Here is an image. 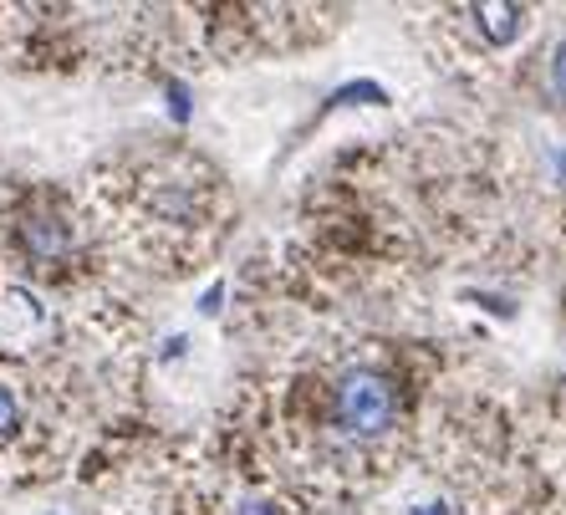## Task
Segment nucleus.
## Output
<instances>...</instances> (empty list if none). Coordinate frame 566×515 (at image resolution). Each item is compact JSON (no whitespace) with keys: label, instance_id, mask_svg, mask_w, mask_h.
Listing matches in <instances>:
<instances>
[{"label":"nucleus","instance_id":"nucleus-5","mask_svg":"<svg viewBox=\"0 0 566 515\" xmlns=\"http://www.w3.org/2000/svg\"><path fill=\"white\" fill-rule=\"evenodd\" d=\"M21 423H27V409H21V393H15V388L6 383V378H0V444L21 434Z\"/></svg>","mask_w":566,"mask_h":515},{"label":"nucleus","instance_id":"nucleus-8","mask_svg":"<svg viewBox=\"0 0 566 515\" xmlns=\"http://www.w3.org/2000/svg\"><path fill=\"white\" fill-rule=\"evenodd\" d=\"M552 87H556V97H566V41L556 46V56H552Z\"/></svg>","mask_w":566,"mask_h":515},{"label":"nucleus","instance_id":"nucleus-2","mask_svg":"<svg viewBox=\"0 0 566 515\" xmlns=\"http://www.w3.org/2000/svg\"><path fill=\"white\" fill-rule=\"evenodd\" d=\"M138 214H144L154 230L164 235H199V230H210V174H195L185 169H158L144 179L138 189Z\"/></svg>","mask_w":566,"mask_h":515},{"label":"nucleus","instance_id":"nucleus-1","mask_svg":"<svg viewBox=\"0 0 566 515\" xmlns=\"http://www.w3.org/2000/svg\"><path fill=\"white\" fill-rule=\"evenodd\" d=\"M398 413H403V403H398V383L388 378V372L378 368H343L337 372V383H332V434L343 439V444H378V439H388L398 429Z\"/></svg>","mask_w":566,"mask_h":515},{"label":"nucleus","instance_id":"nucleus-6","mask_svg":"<svg viewBox=\"0 0 566 515\" xmlns=\"http://www.w3.org/2000/svg\"><path fill=\"white\" fill-rule=\"evenodd\" d=\"M382 87L378 82H353V87H343V93H332V103H382Z\"/></svg>","mask_w":566,"mask_h":515},{"label":"nucleus","instance_id":"nucleus-3","mask_svg":"<svg viewBox=\"0 0 566 515\" xmlns=\"http://www.w3.org/2000/svg\"><path fill=\"white\" fill-rule=\"evenodd\" d=\"M15 251L21 261L36 265V271H52V265L72 261L77 255V225H72V214L52 199H41L31 204L21 220H15Z\"/></svg>","mask_w":566,"mask_h":515},{"label":"nucleus","instance_id":"nucleus-4","mask_svg":"<svg viewBox=\"0 0 566 515\" xmlns=\"http://www.w3.org/2000/svg\"><path fill=\"white\" fill-rule=\"evenodd\" d=\"M474 27L485 31L490 46H511L526 31V6H474Z\"/></svg>","mask_w":566,"mask_h":515},{"label":"nucleus","instance_id":"nucleus-7","mask_svg":"<svg viewBox=\"0 0 566 515\" xmlns=\"http://www.w3.org/2000/svg\"><path fill=\"white\" fill-rule=\"evenodd\" d=\"M235 515H291L286 501H265V495H251V501H240Z\"/></svg>","mask_w":566,"mask_h":515}]
</instances>
